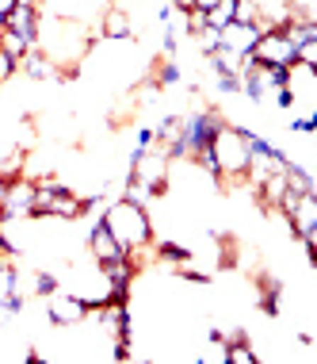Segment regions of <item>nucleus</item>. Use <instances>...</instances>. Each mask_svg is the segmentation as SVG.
Wrapping results in <instances>:
<instances>
[{"label":"nucleus","instance_id":"4468645a","mask_svg":"<svg viewBox=\"0 0 317 364\" xmlns=\"http://www.w3.org/2000/svg\"><path fill=\"white\" fill-rule=\"evenodd\" d=\"M256 307H260L267 318H279V314H283V284L272 280V277H264V280H260V299H256Z\"/></svg>","mask_w":317,"mask_h":364},{"label":"nucleus","instance_id":"f8f14e48","mask_svg":"<svg viewBox=\"0 0 317 364\" xmlns=\"http://www.w3.org/2000/svg\"><path fill=\"white\" fill-rule=\"evenodd\" d=\"M256 12H260V31H267V27H287L294 19L291 12V0H256Z\"/></svg>","mask_w":317,"mask_h":364},{"label":"nucleus","instance_id":"412c9836","mask_svg":"<svg viewBox=\"0 0 317 364\" xmlns=\"http://www.w3.org/2000/svg\"><path fill=\"white\" fill-rule=\"evenodd\" d=\"M0 50H8L12 58H23L27 50H31V46H27L23 38H19V35H12V31L4 27V31H0Z\"/></svg>","mask_w":317,"mask_h":364},{"label":"nucleus","instance_id":"6e6552de","mask_svg":"<svg viewBox=\"0 0 317 364\" xmlns=\"http://www.w3.org/2000/svg\"><path fill=\"white\" fill-rule=\"evenodd\" d=\"M88 257H92L96 264H107V261H115V257H126L123 245L115 242L111 226L104 223V215H96L92 226H88Z\"/></svg>","mask_w":317,"mask_h":364},{"label":"nucleus","instance_id":"423d86ee","mask_svg":"<svg viewBox=\"0 0 317 364\" xmlns=\"http://www.w3.org/2000/svg\"><path fill=\"white\" fill-rule=\"evenodd\" d=\"M100 277L107 284V299L130 303V288H134V277H138V264L130 257H115V261L100 264Z\"/></svg>","mask_w":317,"mask_h":364},{"label":"nucleus","instance_id":"a878e982","mask_svg":"<svg viewBox=\"0 0 317 364\" xmlns=\"http://www.w3.org/2000/svg\"><path fill=\"white\" fill-rule=\"evenodd\" d=\"M291 12L299 19H313L317 16V0H291Z\"/></svg>","mask_w":317,"mask_h":364},{"label":"nucleus","instance_id":"f03ea898","mask_svg":"<svg viewBox=\"0 0 317 364\" xmlns=\"http://www.w3.org/2000/svg\"><path fill=\"white\" fill-rule=\"evenodd\" d=\"M214 161H218V173H222L226 184H245V176H249V146H245V127H237L226 119L222 127H218L214 142Z\"/></svg>","mask_w":317,"mask_h":364},{"label":"nucleus","instance_id":"393cba45","mask_svg":"<svg viewBox=\"0 0 317 364\" xmlns=\"http://www.w3.org/2000/svg\"><path fill=\"white\" fill-rule=\"evenodd\" d=\"M19 73V58H12L8 50H0V85H8Z\"/></svg>","mask_w":317,"mask_h":364},{"label":"nucleus","instance_id":"cd10ccee","mask_svg":"<svg viewBox=\"0 0 317 364\" xmlns=\"http://www.w3.org/2000/svg\"><path fill=\"white\" fill-rule=\"evenodd\" d=\"M313 127H317L313 115H299V119L291 123V131H294V134H313Z\"/></svg>","mask_w":317,"mask_h":364},{"label":"nucleus","instance_id":"a211bd4d","mask_svg":"<svg viewBox=\"0 0 317 364\" xmlns=\"http://www.w3.org/2000/svg\"><path fill=\"white\" fill-rule=\"evenodd\" d=\"M226 23H233V0H218V4L206 12V27H214V31H222Z\"/></svg>","mask_w":317,"mask_h":364},{"label":"nucleus","instance_id":"1a4fd4ad","mask_svg":"<svg viewBox=\"0 0 317 364\" xmlns=\"http://www.w3.org/2000/svg\"><path fill=\"white\" fill-rule=\"evenodd\" d=\"M38 23H43V12H38V8H23V4H16L4 19L8 31L19 35L27 46H38Z\"/></svg>","mask_w":317,"mask_h":364},{"label":"nucleus","instance_id":"b1692460","mask_svg":"<svg viewBox=\"0 0 317 364\" xmlns=\"http://www.w3.org/2000/svg\"><path fill=\"white\" fill-rule=\"evenodd\" d=\"M214 88L222 96H233V92H241V77L237 73H214Z\"/></svg>","mask_w":317,"mask_h":364},{"label":"nucleus","instance_id":"72a5a7b5","mask_svg":"<svg viewBox=\"0 0 317 364\" xmlns=\"http://www.w3.org/2000/svg\"><path fill=\"white\" fill-rule=\"evenodd\" d=\"M4 188H8V181H4V176H0V200H4Z\"/></svg>","mask_w":317,"mask_h":364},{"label":"nucleus","instance_id":"7c9ffc66","mask_svg":"<svg viewBox=\"0 0 317 364\" xmlns=\"http://www.w3.org/2000/svg\"><path fill=\"white\" fill-rule=\"evenodd\" d=\"M168 8H172V12H191L195 8V0H165Z\"/></svg>","mask_w":317,"mask_h":364},{"label":"nucleus","instance_id":"aec40b11","mask_svg":"<svg viewBox=\"0 0 317 364\" xmlns=\"http://www.w3.org/2000/svg\"><path fill=\"white\" fill-rule=\"evenodd\" d=\"M31 288H35V295H43V299H46V295H54L57 288H62V277H57V272H35V284H31Z\"/></svg>","mask_w":317,"mask_h":364},{"label":"nucleus","instance_id":"9d476101","mask_svg":"<svg viewBox=\"0 0 317 364\" xmlns=\"http://www.w3.org/2000/svg\"><path fill=\"white\" fill-rule=\"evenodd\" d=\"M100 38H111V43H126V38H134V19L126 16V8H104V16H100Z\"/></svg>","mask_w":317,"mask_h":364},{"label":"nucleus","instance_id":"4be33fe9","mask_svg":"<svg viewBox=\"0 0 317 364\" xmlns=\"http://www.w3.org/2000/svg\"><path fill=\"white\" fill-rule=\"evenodd\" d=\"M260 12H256V0H233V23H256Z\"/></svg>","mask_w":317,"mask_h":364},{"label":"nucleus","instance_id":"2f4dec72","mask_svg":"<svg viewBox=\"0 0 317 364\" xmlns=\"http://www.w3.org/2000/svg\"><path fill=\"white\" fill-rule=\"evenodd\" d=\"M214 4H218V0H195V8H199V12H211Z\"/></svg>","mask_w":317,"mask_h":364},{"label":"nucleus","instance_id":"f704fd0d","mask_svg":"<svg viewBox=\"0 0 317 364\" xmlns=\"http://www.w3.org/2000/svg\"><path fill=\"white\" fill-rule=\"evenodd\" d=\"M0 31H4V16H0Z\"/></svg>","mask_w":317,"mask_h":364},{"label":"nucleus","instance_id":"c756f323","mask_svg":"<svg viewBox=\"0 0 317 364\" xmlns=\"http://www.w3.org/2000/svg\"><path fill=\"white\" fill-rule=\"evenodd\" d=\"M157 142V134H153V127H138V146L142 150H150V146Z\"/></svg>","mask_w":317,"mask_h":364},{"label":"nucleus","instance_id":"473e14b6","mask_svg":"<svg viewBox=\"0 0 317 364\" xmlns=\"http://www.w3.org/2000/svg\"><path fill=\"white\" fill-rule=\"evenodd\" d=\"M16 4H23V8H38V12H43V0H16Z\"/></svg>","mask_w":317,"mask_h":364},{"label":"nucleus","instance_id":"dca6fc26","mask_svg":"<svg viewBox=\"0 0 317 364\" xmlns=\"http://www.w3.org/2000/svg\"><path fill=\"white\" fill-rule=\"evenodd\" d=\"M283 35L291 38L294 46H306V43H317V19H299L294 16L291 23L283 27Z\"/></svg>","mask_w":317,"mask_h":364},{"label":"nucleus","instance_id":"20e7f679","mask_svg":"<svg viewBox=\"0 0 317 364\" xmlns=\"http://www.w3.org/2000/svg\"><path fill=\"white\" fill-rule=\"evenodd\" d=\"M283 223H287V230H291L299 242L317 238V192L294 196V200L283 208Z\"/></svg>","mask_w":317,"mask_h":364},{"label":"nucleus","instance_id":"2eb2a0df","mask_svg":"<svg viewBox=\"0 0 317 364\" xmlns=\"http://www.w3.org/2000/svg\"><path fill=\"white\" fill-rule=\"evenodd\" d=\"M226 364H256V349L249 346V338L241 330H233L226 338Z\"/></svg>","mask_w":317,"mask_h":364},{"label":"nucleus","instance_id":"7ed1b4c3","mask_svg":"<svg viewBox=\"0 0 317 364\" xmlns=\"http://www.w3.org/2000/svg\"><path fill=\"white\" fill-rule=\"evenodd\" d=\"M0 215L4 223H27L35 219V181L31 176H12L0 200Z\"/></svg>","mask_w":317,"mask_h":364},{"label":"nucleus","instance_id":"5701e85b","mask_svg":"<svg viewBox=\"0 0 317 364\" xmlns=\"http://www.w3.org/2000/svg\"><path fill=\"white\" fill-rule=\"evenodd\" d=\"M191 38H195V46L203 50V58L211 54V50H218V46H222V38H218V31H214V27H203V31H195Z\"/></svg>","mask_w":317,"mask_h":364},{"label":"nucleus","instance_id":"0eeeda50","mask_svg":"<svg viewBox=\"0 0 317 364\" xmlns=\"http://www.w3.org/2000/svg\"><path fill=\"white\" fill-rule=\"evenodd\" d=\"M46 318H50L54 326H77V322L88 318V303L77 291L57 288L54 295H46Z\"/></svg>","mask_w":317,"mask_h":364},{"label":"nucleus","instance_id":"c85d7f7f","mask_svg":"<svg viewBox=\"0 0 317 364\" xmlns=\"http://www.w3.org/2000/svg\"><path fill=\"white\" fill-rule=\"evenodd\" d=\"M130 357H134L130 341H115V349H111V360H130Z\"/></svg>","mask_w":317,"mask_h":364},{"label":"nucleus","instance_id":"bb28decb","mask_svg":"<svg viewBox=\"0 0 317 364\" xmlns=\"http://www.w3.org/2000/svg\"><path fill=\"white\" fill-rule=\"evenodd\" d=\"M180 280H187V284H211V277H206V272H199V269H191V264H180Z\"/></svg>","mask_w":317,"mask_h":364},{"label":"nucleus","instance_id":"ddd939ff","mask_svg":"<svg viewBox=\"0 0 317 364\" xmlns=\"http://www.w3.org/2000/svg\"><path fill=\"white\" fill-rule=\"evenodd\" d=\"M19 70L31 77V81H54V77H62V73H57V65L38 50V46H31V50L19 58Z\"/></svg>","mask_w":317,"mask_h":364},{"label":"nucleus","instance_id":"39448f33","mask_svg":"<svg viewBox=\"0 0 317 364\" xmlns=\"http://www.w3.org/2000/svg\"><path fill=\"white\" fill-rule=\"evenodd\" d=\"M252 58L256 65H287V70H294V43L283 35V27H267L256 38Z\"/></svg>","mask_w":317,"mask_h":364},{"label":"nucleus","instance_id":"f3484780","mask_svg":"<svg viewBox=\"0 0 317 364\" xmlns=\"http://www.w3.org/2000/svg\"><path fill=\"white\" fill-rule=\"evenodd\" d=\"M153 257L165 261V264H191V250L180 242H157L153 245Z\"/></svg>","mask_w":317,"mask_h":364},{"label":"nucleus","instance_id":"6ab92c4d","mask_svg":"<svg viewBox=\"0 0 317 364\" xmlns=\"http://www.w3.org/2000/svg\"><path fill=\"white\" fill-rule=\"evenodd\" d=\"M153 81L161 85V88H172V85H180V65H176V58H165V62L157 65Z\"/></svg>","mask_w":317,"mask_h":364},{"label":"nucleus","instance_id":"f257e3e1","mask_svg":"<svg viewBox=\"0 0 317 364\" xmlns=\"http://www.w3.org/2000/svg\"><path fill=\"white\" fill-rule=\"evenodd\" d=\"M104 223L111 226V234L123 245V253L142 269L145 253H153V223H150L145 203L130 200V196H118V200H111L104 208Z\"/></svg>","mask_w":317,"mask_h":364},{"label":"nucleus","instance_id":"9b49d317","mask_svg":"<svg viewBox=\"0 0 317 364\" xmlns=\"http://www.w3.org/2000/svg\"><path fill=\"white\" fill-rule=\"evenodd\" d=\"M218 38H222L226 50L249 54L252 46H256V38H260V23H226L222 31H218Z\"/></svg>","mask_w":317,"mask_h":364}]
</instances>
